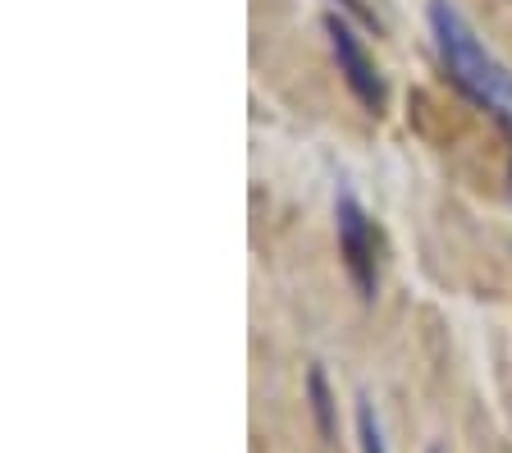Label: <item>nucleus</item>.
Wrapping results in <instances>:
<instances>
[{
	"mask_svg": "<svg viewBox=\"0 0 512 453\" xmlns=\"http://www.w3.org/2000/svg\"><path fill=\"white\" fill-rule=\"evenodd\" d=\"M426 28L448 83L458 87L471 106H480L485 115L499 119L503 129H512V74L499 55L476 37V28L462 19L458 5L453 0H430Z\"/></svg>",
	"mask_w": 512,
	"mask_h": 453,
	"instance_id": "1",
	"label": "nucleus"
},
{
	"mask_svg": "<svg viewBox=\"0 0 512 453\" xmlns=\"http://www.w3.org/2000/svg\"><path fill=\"white\" fill-rule=\"evenodd\" d=\"M334 238H339V257L357 298L371 302L380 289V229L348 184L334 188Z\"/></svg>",
	"mask_w": 512,
	"mask_h": 453,
	"instance_id": "2",
	"label": "nucleus"
},
{
	"mask_svg": "<svg viewBox=\"0 0 512 453\" xmlns=\"http://www.w3.org/2000/svg\"><path fill=\"white\" fill-rule=\"evenodd\" d=\"M320 28H325V42H330V55H334V65H339V78L348 83V92L362 101L371 115H380V110L389 106V87H384L380 65L371 60V51H366V42L357 37V28H352L339 10L325 14Z\"/></svg>",
	"mask_w": 512,
	"mask_h": 453,
	"instance_id": "3",
	"label": "nucleus"
},
{
	"mask_svg": "<svg viewBox=\"0 0 512 453\" xmlns=\"http://www.w3.org/2000/svg\"><path fill=\"white\" fill-rule=\"evenodd\" d=\"M307 408H311L320 440L325 444L339 440V394L330 389V376H325L320 362H311V371H307Z\"/></svg>",
	"mask_w": 512,
	"mask_h": 453,
	"instance_id": "4",
	"label": "nucleus"
},
{
	"mask_svg": "<svg viewBox=\"0 0 512 453\" xmlns=\"http://www.w3.org/2000/svg\"><path fill=\"white\" fill-rule=\"evenodd\" d=\"M352 426H357V453H389L380 412H375V403L366 394H357V403H352Z\"/></svg>",
	"mask_w": 512,
	"mask_h": 453,
	"instance_id": "5",
	"label": "nucleus"
},
{
	"mask_svg": "<svg viewBox=\"0 0 512 453\" xmlns=\"http://www.w3.org/2000/svg\"><path fill=\"white\" fill-rule=\"evenodd\" d=\"M334 10H339V14H348V19H357V23H362V28H371V33H380V28H384V23H380V14H375V10H366L362 0H334Z\"/></svg>",
	"mask_w": 512,
	"mask_h": 453,
	"instance_id": "6",
	"label": "nucleus"
},
{
	"mask_svg": "<svg viewBox=\"0 0 512 453\" xmlns=\"http://www.w3.org/2000/svg\"><path fill=\"white\" fill-rule=\"evenodd\" d=\"M508 184H512V165H508Z\"/></svg>",
	"mask_w": 512,
	"mask_h": 453,
	"instance_id": "7",
	"label": "nucleus"
},
{
	"mask_svg": "<svg viewBox=\"0 0 512 453\" xmlns=\"http://www.w3.org/2000/svg\"><path fill=\"white\" fill-rule=\"evenodd\" d=\"M430 453H439V449H430Z\"/></svg>",
	"mask_w": 512,
	"mask_h": 453,
	"instance_id": "8",
	"label": "nucleus"
}]
</instances>
